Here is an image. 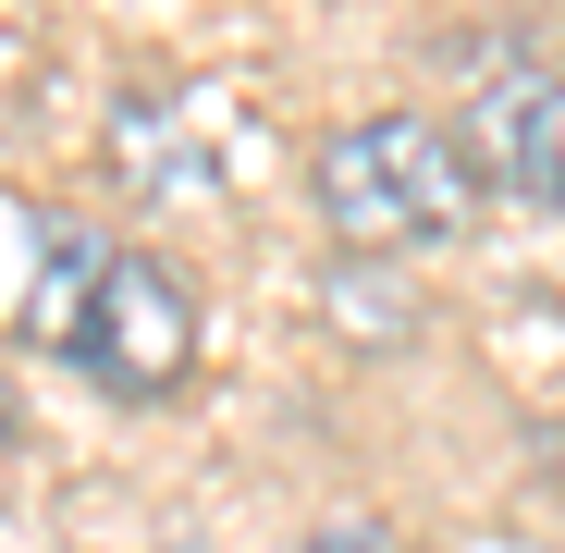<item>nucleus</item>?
<instances>
[{"label": "nucleus", "instance_id": "obj_1", "mask_svg": "<svg viewBox=\"0 0 565 553\" xmlns=\"http://www.w3.org/2000/svg\"><path fill=\"white\" fill-rule=\"evenodd\" d=\"M308 210L332 222L344 258H418L480 222V160L443 111H356L308 160Z\"/></svg>", "mask_w": 565, "mask_h": 553}, {"label": "nucleus", "instance_id": "obj_2", "mask_svg": "<svg viewBox=\"0 0 565 553\" xmlns=\"http://www.w3.org/2000/svg\"><path fill=\"white\" fill-rule=\"evenodd\" d=\"M74 369L99 394H124V406H160L184 369H198V284H184L172 258L124 246L111 284H99V308H86V332H74Z\"/></svg>", "mask_w": 565, "mask_h": 553}, {"label": "nucleus", "instance_id": "obj_3", "mask_svg": "<svg viewBox=\"0 0 565 553\" xmlns=\"http://www.w3.org/2000/svg\"><path fill=\"white\" fill-rule=\"evenodd\" d=\"M467 160H480V184H516L529 210H565V86L504 62L467 111Z\"/></svg>", "mask_w": 565, "mask_h": 553}, {"label": "nucleus", "instance_id": "obj_4", "mask_svg": "<svg viewBox=\"0 0 565 553\" xmlns=\"http://www.w3.org/2000/svg\"><path fill=\"white\" fill-rule=\"evenodd\" d=\"M111 258H124V246L50 222V234H38V284H25V332H38V344H74L86 308H99V284H111Z\"/></svg>", "mask_w": 565, "mask_h": 553}, {"label": "nucleus", "instance_id": "obj_5", "mask_svg": "<svg viewBox=\"0 0 565 553\" xmlns=\"http://www.w3.org/2000/svg\"><path fill=\"white\" fill-rule=\"evenodd\" d=\"M308 553H394V529H369V517H332Z\"/></svg>", "mask_w": 565, "mask_h": 553}, {"label": "nucleus", "instance_id": "obj_6", "mask_svg": "<svg viewBox=\"0 0 565 553\" xmlns=\"http://www.w3.org/2000/svg\"><path fill=\"white\" fill-rule=\"evenodd\" d=\"M0 430H13V418H0Z\"/></svg>", "mask_w": 565, "mask_h": 553}]
</instances>
